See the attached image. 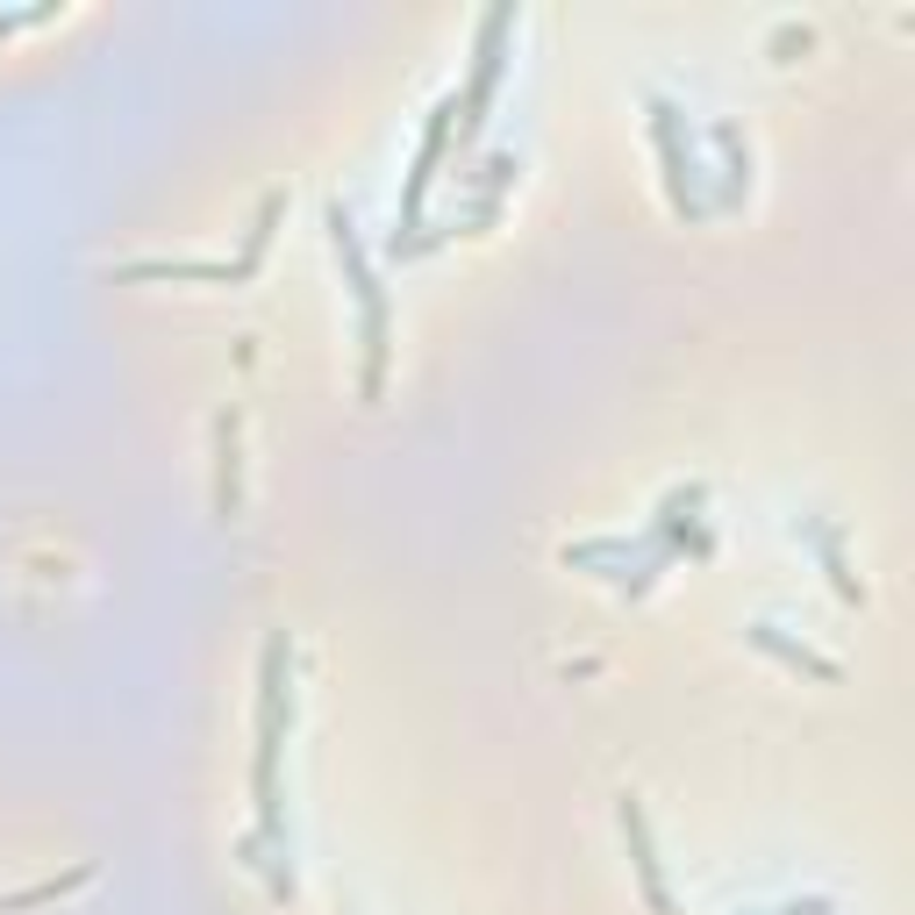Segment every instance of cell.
Returning a JSON list of instances; mask_svg holds the SVG:
<instances>
[{
    "mask_svg": "<svg viewBox=\"0 0 915 915\" xmlns=\"http://www.w3.org/2000/svg\"><path fill=\"white\" fill-rule=\"evenodd\" d=\"M215 508H237V422L223 415V486H215Z\"/></svg>",
    "mask_w": 915,
    "mask_h": 915,
    "instance_id": "1",
    "label": "cell"
}]
</instances>
